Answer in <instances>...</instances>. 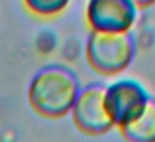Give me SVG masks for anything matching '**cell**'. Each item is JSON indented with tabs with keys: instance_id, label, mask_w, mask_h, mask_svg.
<instances>
[{
	"instance_id": "1",
	"label": "cell",
	"mask_w": 155,
	"mask_h": 142,
	"mask_svg": "<svg viewBox=\"0 0 155 142\" xmlns=\"http://www.w3.org/2000/svg\"><path fill=\"white\" fill-rule=\"evenodd\" d=\"M80 82L77 75L62 65L44 67L32 77L27 90V99L34 112L45 119H62L70 114Z\"/></svg>"
},
{
	"instance_id": "2",
	"label": "cell",
	"mask_w": 155,
	"mask_h": 142,
	"mask_svg": "<svg viewBox=\"0 0 155 142\" xmlns=\"http://www.w3.org/2000/svg\"><path fill=\"white\" fill-rule=\"evenodd\" d=\"M135 45L130 34L90 32L85 42V60L100 75L122 74L134 60Z\"/></svg>"
},
{
	"instance_id": "3",
	"label": "cell",
	"mask_w": 155,
	"mask_h": 142,
	"mask_svg": "<svg viewBox=\"0 0 155 142\" xmlns=\"http://www.w3.org/2000/svg\"><path fill=\"white\" fill-rule=\"evenodd\" d=\"M150 100L147 89L134 79H120L104 90V105L114 127H125L142 114Z\"/></svg>"
},
{
	"instance_id": "4",
	"label": "cell",
	"mask_w": 155,
	"mask_h": 142,
	"mask_svg": "<svg viewBox=\"0 0 155 142\" xmlns=\"http://www.w3.org/2000/svg\"><path fill=\"white\" fill-rule=\"evenodd\" d=\"M85 20L92 32L130 34L137 20V5L130 0H90Z\"/></svg>"
},
{
	"instance_id": "5",
	"label": "cell",
	"mask_w": 155,
	"mask_h": 142,
	"mask_svg": "<svg viewBox=\"0 0 155 142\" xmlns=\"http://www.w3.org/2000/svg\"><path fill=\"white\" fill-rule=\"evenodd\" d=\"M104 85L92 84L80 89L70 117L74 125L87 135H104L114 129L104 105Z\"/></svg>"
},
{
	"instance_id": "6",
	"label": "cell",
	"mask_w": 155,
	"mask_h": 142,
	"mask_svg": "<svg viewBox=\"0 0 155 142\" xmlns=\"http://www.w3.org/2000/svg\"><path fill=\"white\" fill-rule=\"evenodd\" d=\"M125 142H155V99H150L135 120L120 129Z\"/></svg>"
},
{
	"instance_id": "7",
	"label": "cell",
	"mask_w": 155,
	"mask_h": 142,
	"mask_svg": "<svg viewBox=\"0 0 155 142\" xmlns=\"http://www.w3.org/2000/svg\"><path fill=\"white\" fill-rule=\"evenodd\" d=\"M24 5L34 15L52 17V15H58L68 7V0H25Z\"/></svg>"
}]
</instances>
